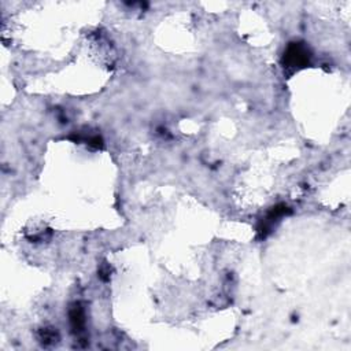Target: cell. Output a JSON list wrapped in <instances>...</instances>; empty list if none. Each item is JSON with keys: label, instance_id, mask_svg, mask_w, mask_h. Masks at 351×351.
Segmentation results:
<instances>
[{"label": "cell", "instance_id": "6da1fadb", "mask_svg": "<svg viewBox=\"0 0 351 351\" xmlns=\"http://www.w3.org/2000/svg\"><path fill=\"white\" fill-rule=\"evenodd\" d=\"M287 60L290 62V65L291 66H299L302 65V63H305L306 60H307V52L299 46L291 47L288 54H287Z\"/></svg>", "mask_w": 351, "mask_h": 351}]
</instances>
